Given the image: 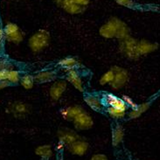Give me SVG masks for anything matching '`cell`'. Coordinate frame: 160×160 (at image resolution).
Instances as JSON below:
<instances>
[{"label":"cell","mask_w":160,"mask_h":160,"mask_svg":"<svg viewBox=\"0 0 160 160\" xmlns=\"http://www.w3.org/2000/svg\"><path fill=\"white\" fill-rule=\"evenodd\" d=\"M58 138H59L60 142L64 143L66 146H68L79 138V136L76 134L75 131L70 129H62L59 130Z\"/></svg>","instance_id":"9"},{"label":"cell","mask_w":160,"mask_h":160,"mask_svg":"<svg viewBox=\"0 0 160 160\" xmlns=\"http://www.w3.org/2000/svg\"><path fill=\"white\" fill-rule=\"evenodd\" d=\"M104 102L108 107H113V108H118L123 111H126L128 108V106L126 105L122 98H119L112 94H106L104 96Z\"/></svg>","instance_id":"10"},{"label":"cell","mask_w":160,"mask_h":160,"mask_svg":"<svg viewBox=\"0 0 160 160\" xmlns=\"http://www.w3.org/2000/svg\"><path fill=\"white\" fill-rule=\"evenodd\" d=\"M122 100L124 101V102H125L126 105H127L128 107L130 106V108H134L138 106V104L136 103L135 102H133V100L131 99L130 97H129V96H127V95H124V96L122 97Z\"/></svg>","instance_id":"28"},{"label":"cell","mask_w":160,"mask_h":160,"mask_svg":"<svg viewBox=\"0 0 160 160\" xmlns=\"http://www.w3.org/2000/svg\"><path fill=\"white\" fill-rule=\"evenodd\" d=\"M28 112V108L26 104L22 102H16L12 105L11 113H12L14 116L19 117V116H25Z\"/></svg>","instance_id":"20"},{"label":"cell","mask_w":160,"mask_h":160,"mask_svg":"<svg viewBox=\"0 0 160 160\" xmlns=\"http://www.w3.org/2000/svg\"><path fill=\"white\" fill-rule=\"evenodd\" d=\"M66 89H67V82L65 81L55 82L49 90V95L51 99L53 101H58L64 94Z\"/></svg>","instance_id":"11"},{"label":"cell","mask_w":160,"mask_h":160,"mask_svg":"<svg viewBox=\"0 0 160 160\" xmlns=\"http://www.w3.org/2000/svg\"><path fill=\"white\" fill-rule=\"evenodd\" d=\"M12 69V65L5 60H0V70H11Z\"/></svg>","instance_id":"26"},{"label":"cell","mask_w":160,"mask_h":160,"mask_svg":"<svg viewBox=\"0 0 160 160\" xmlns=\"http://www.w3.org/2000/svg\"><path fill=\"white\" fill-rule=\"evenodd\" d=\"M74 128L78 130H88L94 125V121L88 113L83 110L74 119Z\"/></svg>","instance_id":"6"},{"label":"cell","mask_w":160,"mask_h":160,"mask_svg":"<svg viewBox=\"0 0 160 160\" xmlns=\"http://www.w3.org/2000/svg\"><path fill=\"white\" fill-rule=\"evenodd\" d=\"M111 69L114 73V79L110 83L111 88L113 89H120L123 88L129 80L128 72L120 67H114Z\"/></svg>","instance_id":"5"},{"label":"cell","mask_w":160,"mask_h":160,"mask_svg":"<svg viewBox=\"0 0 160 160\" xmlns=\"http://www.w3.org/2000/svg\"><path fill=\"white\" fill-rule=\"evenodd\" d=\"M59 160H64V159H62V158H60V159H59Z\"/></svg>","instance_id":"35"},{"label":"cell","mask_w":160,"mask_h":160,"mask_svg":"<svg viewBox=\"0 0 160 160\" xmlns=\"http://www.w3.org/2000/svg\"><path fill=\"white\" fill-rule=\"evenodd\" d=\"M117 2V4L124 7H132L134 5L133 0H115Z\"/></svg>","instance_id":"27"},{"label":"cell","mask_w":160,"mask_h":160,"mask_svg":"<svg viewBox=\"0 0 160 160\" xmlns=\"http://www.w3.org/2000/svg\"><path fill=\"white\" fill-rule=\"evenodd\" d=\"M67 79L68 81L77 89V90L83 92V85H82V78L80 77L79 74L74 69H68L67 74Z\"/></svg>","instance_id":"14"},{"label":"cell","mask_w":160,"mask_h":160,"mask_svg":"<svg viewBox=\"0 0 160 160\" xmlns=\"http://www.w3.org/2000/svg\"><path fill=\"white\" fill-rule=\"evenodd\" d=\"M55 79V73L52 71H41L35 75L34 81L38 83H46L52 82Z\"/></svg>","instance_id":"18"},{"label":"cell","mask_w":160,"mask_h":160,"mask_svg":"<svg viewBox=\"0 0 160 160\" xmlns=\"http://www.w3.org/2000/svg\"><path fill=\"white\" fill-rule=\"evenodd\" d=\"M50 42V34L47 30H39L32 35L28 40L31 50L35 52H41L48 48Z\"/></svg>","instance_id":"2"},{"label":"cell","mask_w":160,"mask_h":160,"mask_svg":"<svg viewBox=\"0 0 160 160\" xmlns=\"http://www.w3.org/2000/svg\"><path fill=\"white\" fill-rule=\"evenodd\" d=\"M34 82V77H32L30 74H24L23 76L20 77V81H19L22 87L26 89L32 88Z\"/></svg>","instance_id":"21"},{"label":"cell","mask_w":160,"mask_h":160,"mask_svg":"<svg viewBox=\"0 0 160 160\" xmlns=\"http://www.w3.org/2000/svg\"><path fill=\"white\" fill-rule=\"evenodd\" d=\"M55 4L62 8L69 14H79L82 13L85 8L79 6L74 3V0H53Z\"/></svg>","instance_id":"8"},{"label":"cell","mask_w":160,"mask_h":160,"mask_svg":"<svg viewBox=\"0 0 160 160\" xmlns=\"http://www.w3.org/2000/svg\"><path fill=\"white\" fill-rule=\"evenodd\" d=\"M35 154L41 160H49L53 156V150L50 144H43L35 149Z\"/></svg>","instance_id":"16"},{"label":"cell","mask_w":160,"mask_h":160,"mask_svg":"<svg viewBox=\"0 0 160 160\" xmlns=\"http://www.w3.org/2000/svg\"><path fill=\"white\" fill-rule=\"evenodd\" d=\"M6 81H7L10 84H15V83H18V82L20 81V73H19V71H17V70L14 69L9 70Z\"/></svg>","instance_id":"23"},{"label":"cell","mask_w":160,"mask_h":160,"mask_svg":"<svg viewBox=\"0 0 160 160\" xmlns=\"http://www.w3.org/2000/svg\"><path fill=\"white\" fill-rule=\"evenodd\" d=\"M100 34L106 39H123L130 36V29L125 23L117 18H111L100 28Z\"/></svg>","instance_id":"1"},{"label":"cell","mask_w":160,"mask_h":160,"mask_svg":"<svg viewBox=\"0 0 160 160\" xmlns=\"http://www.w3.org/2000/svg\"><path fill=\"white\" fill-rule=\"evenodd\" d=\"M10 85V83H9L7 81H3V82H0V90H2V89H4L6 87H8Z\"/></svg>","instance_id":"34"},{"label":"cell","mask_w":160,"mask_h":160,"mask_svg":"<svg viewBox=\"0 0 160 160\" xmlns=\"http://www.w3.org/2000/svg\"><path fill=\"white\" fill-rule=\"evenodd\" d=\"M138 40L134 38L128 36L127 38L121 39L120 42V51L121 52L125 55L127 58L130 60H137L138 59L140 54L138 49Z\"/></svg>","instance_id":"3"},{"label":"cell","mask_w":160,"mask_h":160,"mask_svg":"<svg viewBox=\"0 0 160 160\" xmlns=\"http://www.w3.org/2000/svg\"><path fill=\"white\" fill-rule=\"evenodd\" d=\"M88 149H89L88 143L86 140L80 138L68 146V150L72 155L79 157L86 155L87 152H88Z\"/></svg>","instance_id":"7"},{"label":"cell","mask_w":160,"mask_h":160,"mask_svg":"<svg viewBox=\"0 0 160 160\" xmlns=\"http://www.w3.org/2000/svg\"><path fill=\"white\" fill-rule=\"evenodd\" d=\"M59 64L65 68H68V69H74V67H76L77 64H78V61L76 59H74L73 57H68V58H64L62 59Z\"/></svg>","instance_id":"22"},{"label":"cell","mask_w":160,"mask_h":160,"mask_svg":"<svg viewBox=\"0 0 160 160\" xmlns=\"http://www.w3.org/2000/svg\"><path fill=\"white\" fill-rule=\"evenodd\" d=\"M89 160H108V158L105 154L97 153V154H94L93 156H91Z\"/></svg>","instance_id":"30"},{"label":"cell","mask_w":160,"mask_h":160,"mask_svg":"<svg viewBox=\"0 0 160 160\" xmlns=\"http://www.w3.org/2000/svg\"><path fill=\"white\" fill-rule=\"evenodd\" d=\"M158 48V45L156 43H152L148 40L142 39L138 42V49L140 55H146L151 52L156 51Z\"/></svg>","instance_id":"12"},{"label":"cell","mask_w":160,"mask_h":160,"mask_svg":"<svg viewBox=\"0 0 160 160\" xmlns=\"http://www.w3.org/2000/svg\"><path fill=\"white\" fill-rule=\"evenodd\" d=\"M74 3L76 4H78L79 6L83 7V8H86L87 5H88L90 0H74Z\"/></svg>","instance_id":"31"},{"label":"cell","mask_w":160,"mask_h":160,"mask_svg":"<svg viewBox=\"0 0 160 160\" xmlns=\"http://www.w3.org/2000/svg\"><path fill=\"white\" fill-rule=\"evenodd\" d=\"M4 28L0 25V52L3 51L4 49Z\"/></svg>","instance_id":"29"},{"label":"cell","mask_w":160,"mask_h":160,"mask_svg":"<svg viewBox=\"0 0 160 160\" xmlns=\"http://www.w3.org/2000/svg\"><path fill=\"white\" fill-rule=\"evenodd\" d=\"M8 74V70H0V82L6 81Z\"/></svg>","instance_id":"32"},{"label":"cell","mask_w":160,"mask_h":160,"mask_svg":"<svg viewBox=\"0 0 160 160\" xmlns=\"http://www.w3.org/2000/svg\"><path fill=\"white\" fill-rule=\"evenodd\" d=\"M107 111H108V115L115 119H120V118H123L125 117V111L113 108V107H108Z\"/></svg>","instance_id":"24"},{"label":"cell","mask_w":160,"mask_h":160,"mask_svg":"<svg viewBox=\"0 0 160 160\" xmlns=\"http://www.w3.org/2000/svg\"><path fill=\"white\" fill-rule=\"evenodd\" d=\"M113 79H114V73H113L112 69L108 70L101 77V79H100V84L101 85L110 84L112 82Z\"/></svg>","instance_id":"25"},{"label":"cell","mask_w":160,"mask_h":160,"mask_svg":"<svg viewBox=\"0 0 160 160\" xmlns=\"http://www.w3.org/2000/svg\"><path fill=\"white\" fill-rule=\"evenodd\" d=\"M124 138V129L120 124H117L112 130V144L114 147H118Z\"/></svg>","instance_id":"15"},{"label":"cell","mask_w":160,"mask_h":160,"mask_svg":"<svg viewBox=\"0 0 160 160\" xmlns=\"http://www.w3.org/2000/svg\"><path fill=\"white\" fill-rule=\"evenodd\" d=\"M84 109L80 106H71L68 108H63L61 111L62 117L68 121H74V119L78 116L80 113H82Z\"/></svg>","instance_id":"13"},{"label":"cell","mask_w":160,"mask_h":160,"mask_svg":"<svg viewBox=\"0 0 160 160\" xmlns=\"http://www.w3.org/2000/svg\"><path fill=\"white\" fill-rule=\"evenodd\" d=\"M150 108V103L149 102H144V103L139 104L136 108H131L130 112L129 113V117L131 119H136L142 116V114L146 112L148 108Z\"/></svg>","instance_id":"19"},{"label":"cell","mask_w":160,"mask_h":160,"mask_svg":"<svg viewBox=\"0 0 160 160\" xmlns=\"http://www.w3.org/2000/svg\"><path fill=\"white\" fill-rule=\"evenodd\" d=\"M66 148V145L63 143H61V142H58V143L56 144V150L57 151H59V152H62L64 149Z\"/></svg>","instance_id":"33"},{"label":"cell","mask_w":160,"mask_h":160,"mask_svg":"<svg viewBox=\"0 0 160 160\" xmlns=\"http://www.w3.org/2000/svg\"><path fill=\"white\" fill-rule=\"evenodd\" d=\"M4 38L5 39L14 44H19L24 39V33L20 28L14 23H7L4 28Z\"/></svg>","instance_id":"4"},{"label":"cell","mask_w":160,"mask_h":160,"mask_svg":"<svg viewBox=\"0 0 160 160\" xmlns=\"http://www.w3.org/2000/svg\"><path fill=\"white\" fill-rule=\"evenodd\" d=\"M85 102L88 104V107H90L93 110H96V111H100L102 110L103 103L102 101L99 99L97 96L95 95H88L85 97Z\"/></svg>","instance_id":"17"}]
</instances>
